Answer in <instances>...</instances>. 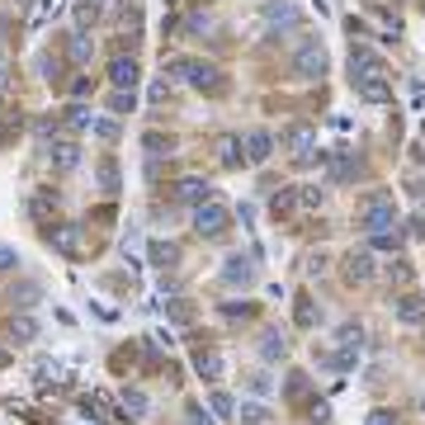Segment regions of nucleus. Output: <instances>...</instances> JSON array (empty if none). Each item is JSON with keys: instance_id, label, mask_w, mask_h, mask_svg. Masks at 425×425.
<instances>
[{"instance_id": "15", "label": "nucleus", "mask_w": 425, "mask_h": 425, "mask_svg": "<svg viewBox=\"0 0 425 425\" xmlns=\"http://www.w3.org/2000/svg\"><path fill=\"white\" fill-rule=\"evenodd\" d=\"M47 241L62 255H80V227H47Z\"/></svg>"}, {"instance_id": "4", "label": "nucleus", "mask_w": 425, "mask_h": 425, "mask_svg": "<svg viewBox=\"0 0 425 425\" xmlns=\"http://www.w3.org/2000/svg\"><path fill=\"white\" fill-rule=\"evenodd\" d=\"M227 227H232V213H227V204H218V199H204V204L194 208V232L199 236H227Z\"/></svg>"}, {"instance_id": "35", "label": "nucleus", "mask_w": 425, "mask_h": 425, "mask_svg": "<svg viewBox=\"0 0 425 425\" xmlns=\"http://www.w3.org/2000/svg\"><path fill=\"white\" fill-rule=\"evenodd\" d=\"M109 109H113V113H133V90H113Z\"/></svg>"}, {"instance_id": "47", "label": "nucleus", "mask_w": 425, "mask_h": 425, "mask_svg": "<svg viewBox=\"0 0 425 425\" xmlns=\"http://www.w3.org/2000/svg\"><path fill=\"white\" fill-rule=\"evenodd\" d=\"M94 5H104V0H94Z\"/></svg>"}, {"instance_id": "14", "label": "nucleus", "mask_w": 425, "mask_h": 425, "mask_svg": "<svg viewBox=\"0 0 425 425\" xmlns=\"http://www.w3.org/2000/svg\"><path fill=\"white\" fill-rule=\"evenodd\" d=\"M345 279L350 283H369L374 279V255L369 251H350L345 255Z\"/></svg>"}, {"instance_id": "31", "label": "nucleus", "mask_w": 425, "mask_h": 425, "mask_svg": "<svg viewBox=\"0 0 425 425\" xmlns=\"http://www.w3.org/2000/svg\"><path fill=\"white\" fill-rule=\"evenodd\" d=\"M90 133L99 142H113V137H118V123H109V118H90Z\"/></svg>"}, {"instance_id": "23", "label": "nucleus", "mask_w": 425, "mask_h": 425, "mask_svg": "<svg viewBox=\"0 0 425 425\" xmlns=\"http://www.w3.org/2000/svg\"><path fill=\"white\" fill-rule=\"evenodd\" d=\"M123 411L133 416V421H142V416H147V393H137V388H128V393H123Z\"/></svg>"}, {"instance_id": "17", "label": "nucleus", "mask_w": 425, "mask_h": 425, "mask_svg": "<svg viewBox=\"0 0 425 425\" xmlns=\"http://www.w3.org/2000/svg\"><path fill=\"white\" fill-rule=\"evenodd\" d=\"M236 411H241V416H236V425H269V421H274L265 402H241Z\"/></svg>"}, {"instance_id": "28", "label": "nucleus", "mask_w": 425, "mask_h": 425, "mask_svg": "<svg viewBox=\"0 0 425 425\" xmlns=\"http://www.w3.org/2000/svg\"><path fill=\"white\" fill-rule=\"evenodd\" d=\"M369 246H374V251H397V246H402V232H378V236H369Z\"/></svg>"}, {"instance_id": "9", "label": "nucleus", "mask_w": 425, "mask_h": 425, "mask_svg": "<svg viewBox=\"0 0 425 425\" xmlns=\"http://www.w3.org/2000/svg\"><path fill=\"white\" fill-rule=\"evenodd\" d=\"M241 147H246V161H251V166H265L269 152H274V137H269L265 128H251V133L241 137Z\"/></svg>"}, {"instance_id": "8", "label": "nucleus", "mask_w": 425, "mask_h": 425, "mask_svg": "<svg viewBox=\"0 0 425 425\" xmlns=\"http://www.w3.org/2000/svg\"><path fill=\"white\" fill-rule=\"evenodd\" d=\"M222 283H227V288H251L255 283V265L246 260V255H232V260L222 265Z\"/></svg>"}, {"instance_id": "21", "label": "nucleus", "mask_w": 425, "mask_h": 425, "mask_svg": "<svg viewBox=\"0 0 425 425\" xmlns=\"http://www.w3.org/2000/svg\"><path fill=\"white\" fill-rule=\"evenodd\" d=\"M76 161H80L76 142H57V147H52V166H57V171H71Z\"/></svg>"}, {"instance_id": "36", "label": "nucleus", "mask_w": 425, "mask_h": 425, "mask_svg": "<svg viewBox=\"0 0 425 425\" xmlns=\"http://www.w3.org/2000/svg\"><path fill=\"white\" fill-rule=\"evenodd\" d=\"M208 407L218 411V416H232V411H236V402H232L227 393H213V402H208Z\"/></svg>"}, {"instance_id": "24", "label": "nucleus", "mask_w": 425, "mask_h": 425, "mask_svg": "<svg viewBox=\"0 0 425 425\" xmlns=\"http://www.w3.org/2000/svg\"><path fill=\"white\" fill-rule=\"evenodd\" d=\"M66 52H71V62H76V66H85V62H90V52H94V43H90V38H85V33H76Z\"/></svg>"}, {"instance_id": "3", "label": "nucleus", "mask_w": 425, "mask_h": 425, "mask_svg": "<svg viewBox=\"0 0 425 425\" xmlns=\"http://www.w3.org/2000/svg\"><path fill=\"white\" fill-rule=\"evenodd\" d=\"M293 76L298 80H321L326 76V47L316 38H302L298 52H293Z\"/></svg>"}, {"instance_id": "41", "label": "nucleus", "mask_w": 425, "mask_h": 425, "mask_svg": "<svg viewBox=\"0 0 425 425\" xmlns=\"http://www.w3.org/2000/svg\"><path fill=\"white\" fill-rule=\"evenodd\" d=\"M407 236H411V241H421V236H425V222L411 218V222H407Z\"/></svg>"}, {"instance_id": "20", "label": "nucleus", "mask_w": 425, "mask_h": 425, "mask_svg": "<svg viewBox=\"0 0 425 425\" xmlns=\"http://www.w3.org/2000/svg\"><path fill=\"white\" fill-rule=\"evenodd\" d=\"M199 378H204V383H218V378H222V355H218V350L199 355Z\"/></svg>"}, {"instance_id": "43", "label": "nucleus", "mask_w": 425, "mask_h": 425, "mask_svg": "<svg viewBox=\"0 0 425 425\" xmlns=\"http://www.w3.org/2000/svg\"><path fill=\"white\" fill-rule=\"evenodd\" d=\"M5 71H10V62H5V52H0V85H5Z\"/></svg>"}, {"instance_id": "27", "label": "nucleus", "mask_w": 425, "mask_h": 425, "mask_svg": "<svg viewBox=\"0 0 425 425\" xmlns=\"http://www.w3.org/2000/svg\"><path fill=\"white\" fill-rule=\"evenodd\" d=\"M236 147H241V137H218V156H222V166H236V161H241V152H236Z\"/></svg>"}, {"instance_id": "22", "label": "nucleus", "mask_w": 425, "mask_h": 425, "mask_svg": "<svg viewBox=\"0 0 425 425\" xmlns=\"http://www.w3.org/2000/svg\"><path fill=\"white\" fill-rule=\"evenodd\" d=\"M335 340H340V350H350V355H359V345H364V331L355 326V321H345V326L335 331Z\"/></svg>"}, {"instance_id": "33", "label": "nucleus", "mask_w": 425, "mask_h": 425, "mask_svg": "<svg viewBox=\"0 0 425 425\" xmlns=\"http://www.w3.org/2000/svg\"><path fill=\"white\" fill-rule=\"evenodd\" d=\"M10 302H19V307H33V302H38V283H19V293H10Z\"/></svg>"}, {"instance_id": "39", "label": "nucleus", "mask_w": 425, "mask_h": 425, "mask_svg": "<svg viewBox=\"0 0 425 425\" xmlns=\"http://www.w3.org/2000/svg\"><path fill=\"white\" fill-rule=\"evenodd\" d=\"M15 265H19V255L10 251V246H0V274H10Z\"/></svg>"}, {"instance_id": "34", "label": "nucleus", "mask_w": 425, "mask_h": 425, "mask_svg": "<svg viewBox=\"0 0 425 425\" xmlns=\"http://www.w3.org/2000/svg\"><path fill=\"white\" fill-rule=\"evenodd\" d=\"M316 321H321V307H312V302L302 298L298 302V326H316Z\"/></svg>"}, {"instance_id": "45", "label": "nucleus", "mask_w": 425, "mask_h": 425, "mask_svg": "<svg viewBox=\"0 0 425 425\" xmlns=\"http://www.w3.org/2000/svg\"><path fill=\"white\" fill-rule=\"evenodd\" d=\"M421 411H425V397H421Z\"/></svg>"}, {"instance_id": "25", "label": "nucleus", "mask_w": 425, "mask_h": 425, "mask_svg": "<svg viewBox=\"0 0 425 425\" xmlns=\"http://www.w3.org/2000/svg\"><path fill=\"white\" fill-rule=\"evenodd\" d=\"M10 335H15V340H33V335H38V321H33V316H24V312H19L15 321H10Z\"/></svg>"}, {"instance_id": "13", "label": "nucleus", "mask_w": 425, "mask_h": 425, "mask_svg": "<svg viewBox=\"0 0 425 425\" xmlns=\"http://www.w3.org/2000/svg\"><path fill=\"white\" fill-rule=\"evenodd\" d=\"M393 316H397V321H407V326H421V321H425V298L402 293V298L393 302Z\"/></svg>"}, {"instance_id": "11", "label": "nucleus", "mask_w": 425, "mask_h": 425, "mask_svg": "<svg viewBox=\"0 0 425 425\" xmlns=\"http://www.w3.org/2000/svg\"><path fill=\"white\" fill-rule=\"evenodd\" d=\"M109 80H113V90H133V85L142 80V71H137L133 57H113L109 62Z\"/></svg>"}, {"instance_id": "38", "label": "nucleus", "mask_w": 425, "mask_h": 425, "mask_svg": "<svg viewBox=\"0 0 425 425\" xmlns=\"http://www.w3.org/2000/svg\"><path fill=\"white\" fill-rule=\"evenodd\" d=\"M364 425H397V416H393V411H383V407H378V411H369V421H364Z\"/></svg>"}, {"instance_id": "6", "label": "nucleus", "mask_w": 425, "mask_h": 425, "mask_svg": "<svg viewBox=\"0 0 425 425\" xmlns=\"http://www.w3.org/2000/svg\"><path fill=\"white\" fill-rule=\"evenodd\" d=\"M260 19H265L269 33H283V29H298L302 24V10L298 5H288V0H269L265 10H260Z\"/></svg>"}, {"instance_id": "18", "label": "nucleus", "mask_w": 425, "mask_h": 425, "mask_svg": "<svg viewBox=\"0 0 425 425\" xmlns=\"http://www.w3.org/2000/svg\"><path fill=\"white\" fill-rule=\"evenodd\" d=\"M355 175H359V156H350V152L331 156V180H355Z\"/></svg>"}, {"instance_id": "42", "label": "nucleus", "mask_w": 425, "mask_h": 425, "mask_svg": "<svg viewBox=\"0 0 425 425\" xmlns=\"http://www.w3.org/2000/svg\"><path fill=\"white\" fill-rule=\"evenodd\" d=\"M189 425H213V421L204 416V407H189Z\"/></svg>"}, {"instance_id": "40", "label": "nucleus", "mask_w": 425, "mask_h": 425, "mask_svg": "<svg viewBox=\"0 0 425 425\" xmlns=\"http://www.w3.org/2000/svg\"><path fill=\"white\" fill-rule=\"evenodd\" d=\"M94 10H99L94 0H90V5H76V24H80V29H85V24H90V19H94Z\"/></svg>"}, {"instance_id": "29", "label": "nucleus", "mask_w": 425, "mask_h": 425, "mask_svg": "<svg viewBox=\"0 0 425 425\" xmlns=\"http://www.w3.org/2000/svg\"><path fill=\"white\" fill-rule=\"evenodd\" d=\"M62 123L71 128V133H80V128H90V109H85V104H76V109H66Z\"/></svg>"}, {"instance_id": "10", "label": "nucleus", "mask_w": 425, "mask_h": 425, "mask_svg": "<svg viewBox=\"0 0 425 425\" xmlns=\"http://www.w3.org/2000/svg\"><path fill=\"white\" fill-rule=\"evenodd\" d=\"M355 90H359L364 104H388V99H393V80L388 76H364V80H355Z\"/></svg>"}, {"instance_id": "44", "label": "nucleus", "mask_w": 425, "mask_h": 425, "mask_svg": "<svg viewBox=\"0 0 425 425\" xmlns=\"http://www.w3.org/2000/svg\"><path fill=\"white\" fill-rule=\"evenodd\" d=\"M5 364H10V355H5V350H0V369H5Z\"/></svg>"}, {"instance_id": "30", "label": "nucleus", "mask_w": 425, "mask_h": 425, "mask_svg": "<svg viewBox=\"0 0 425 425\" xmlns=\"http://www.w3.org/2000/svg\"><path fill=\"white\" fill-rule=\"evenodd\" d=\"M142 147H147L152 156H166V152H171L175 142H171V137H161V133H147V137H142Z\"/></svg>"}, {"instance_id": "2", "label": "nucleus", "mask_w": 425, "mask_h": 425, "mask_svg": "<svg viewBox=\"0 0 425 425\" xmlns=\"http://www.w3.org/2000/svg\"><path fill=\"white\" fill-rule=\"evenodd\" d=\"M166 71L180 76V80H189L194 90H222V71L218 66H208V62H194V57H175Z\"/></svg>"}, {"instance_id": "5", "label": "nucleus", "mask_w": 425, "mask_h": 425, "mask_svg": "<svg viewBox=\"0 0 425 425\" xmlns=\"http://www.w3.org/2000/svg\"><path fill=\"white\" fill-rule=\"evenodd\" d=\"M283 147L293 152V161H298V166H312V161L321 156V152H316V133H312L307 123H293V128H283Z\"/></svg>"}, {"instance_id": "32", "label": "nucleus", "mask_w": 425, "mask_h": 425, "mask_svg": "<svg viewBox=\"0 0 425 425\" xmlns=\"http://www.w3.org/2000/svg\"><path fill=\"white\" fill-rule=\"evenodd\" d=\"M246 388H251L255 397H269V393H274V378H269V374H251V378H246Z\"/></svg>"}, {"instance_id": "26", "label": "nucleus", "mask_w": 425, "mask_h": 425, "mask_svg": "<svg viewBox=\"0 0 425 425\" xmlns=\"http://www.w3.org/2000/svg\"><path fill=\"white\" fill-rule=\"evenodd\" d=\"M298 208V189H283V194H274V218H288Z\"/></svg>"}, {"instance_id": "16", "label": "nucleus", "mask_w": 425, "mask_h": 425, "mask_svg": "<svg viewBox=\"0 0 425 425\" xmlns=\"http://www.w3.org/2000/svg\"><path fill=\"white\" fill-rule=\"evenodd\" d=\"M152 265L156 269H175L180 265V246H175V241H152Z\"/></svg>"}, {"instance_id": "1", "label": "nucleus", "mask_w": 425, "mask_h": 425, "mask_svg": "<svg viewBox=\"0 0 425 425\" xmlns=\"http://www.w3.org/2000/svg\"><path fill=\"white\" fill-rule=\"evenodd\" d=\"M397 227V204L388 189H374L369 199L359 204V232L364 236H378V232H393Z\"/></svg>"}, {"instance_id": "37", "label": "nucleus", "mask_w": 425, "mask_h": 425, "mask_svg": "<svg viewBox=\"0 0 425 425\" xmlns=\"http://www.w3.org/2000/svg\"><path fill=\"white\" fill-rule=\"evenodd\" d=\"M99 185H104V189H118V171H113L109 161H104V166H99Z\"/></svg>"}, {"instance_id": "12", "label": "nucleus", "mask_w": 425, "mask_h": 425, "mask_svg": "<svg viewBox=\"0 0 425 425\" xmlns=\"http://www.w3.org/2000/svg\"><path fill=\"white\" fill-rule=\"evenodd\" d=\"M175 199H185V204H204V199H213V185L208 180H199V175H185L180 185H175Z\"/></svg>"}, {"instance_id": "7", "label": "nucleus", "mask_w": 425, "mask_h": 425, "mask_svg": "<svg viewBox=\"0 0 425 425\" xmlns=\"http://www.w3.org/2000/svg\"><path fill=\"white\" fill-rule=\"evenodd\" d=\"M364 76H388V66L378 57L374 47H350V80H364Z\"/></svg>"}, {"instance_id": "19", "label": "nucleus", "mask_w": 425, "mask_h": 425, "mask_svg": "<svg viewBox=\"0 0 425 425\" xmlns=\"http://www.w3.org/2000/svg\"><path fill=\"white\" fill-rule=\"evenodd\" d=\"M260 355H265V359H283V355H288L283 331H265V335H260Z\"/></svg>"}, {"instance_id": "46", "label": "nucleus", "mask_w": 425, "mask_h": 425, "mask_svg": "<svg viewBox=\"0 0 425 425\" xmlns=\"http://www.w3.org/2000/svg\"><path fill=\"white\" fill-rule=\"evenodd\" d=\"M19 5H29V0H19Z\"/></svg>"}]
</instances>
